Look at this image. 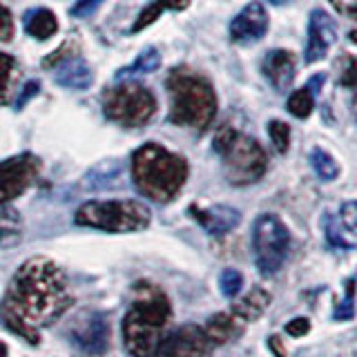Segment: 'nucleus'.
I'll use <instances>...</instances> for the list:
<instances>
[{
    "label": "nucleus",
    "instance_id": "27",
    "mask_svg": "<svg viewBox=\"0 0 357 357\" xmlns=\"http://www.w3.org/2000/svg\"><path fill=\"white\" fill-rule=\"evenodd\" d=\"M268 134H271V141L275 145V150L279 154H286L290 148V128L284 121H271L268 123Z\"/></svg>",
    "mask_w": 357,
    "mask_h": 357
},
{
    "label": "nucleus",
    "instance_id": "30",
    "mask_svg": "<svg viewBox=\"0 0 357 357\" xmlns=\"http://www.w3.org/2000/svg\"><path fill=\"white\" fill-rule=\"evenodd\" d=\"M100 5H103V0H76L70 9V14L74 18H89Z\"/></svg>",
    "mask_w": 357,
    "mask_h": 357
},
{
    "label": "nucleus",
    "instance_id": "33",
    "mask_svg": "<svg viewBox=\"0 0 357 357\" xmlns=\"http://www.w3.org/2000/svg\"><path fill=\"white\" fill-rule=\"evenodd\" d=\"M310 331V319L308 317H295L286 324V333L290 337H304V335Z\"/></svg>",
    "mask_w": 357,
    "mask_h": 357
},
{
    "label": "nucleus",
    "instance_id": "35",
    "mask_svg": "<svg viewBox=\"0 0 357 357\" xmlns=\"http://www.w3.org/2000/svg\"><path fill=\"white\" fill-rule=\"evenodd\" d=\"M340 83L346 87H353L355 85V59H349V65H346V72L340 78Z\"/></svg>",
    "mask_w": 357,
    "mask_h": 357
},
{
    "label": "nucleus",
    "instance_id": "40",
    "mask_svg": "<svg viewBox=\"0 0 357 357\" xmlns=\"http://www.w3.org/2000/svg\"><path fill=\"white\" fill-rule=\"evenodd\" d=\"M273 5H284V3H288V0H271Z\"/></svg>",
    "mask_w": 357,
    "mask_h": 357
},
{
    "label": "nucleus",
    "instance_id": "1",
    "mask_svg": "<svg viewBox=\"0 0 357 357\" xmlns=\"http://www.w3.org/2000/svg\"><path fill=\"white\" fill-rule=\"evenodd\" d=\"M72 304L74 297L61 266L47 257H31L7 286L5 299L0 301V321L36 346L40 331L59 321Z\"/></svg>",
    "mask_w": 357,
    "mask_h": 357
},
{
    "label": "nucleus",
    "instance_id": "9",
    "mask_svg": "<svg viewBox=\"0 0 357 357\" xmlns=\"http://www.w3.org/2000/svg\"><path fill=\"white\" fill-rule=\"evenodd\" d=\"M38 172L40 159L29 152L0 161V206H7L9 201L25 192L36 181Z\"/></svg>",
    "mask_w": 357,
    "mask_h": 357
},
{
    "label": "nucleus",
    "instance_id": "13",
    "mask_svg": "<svg viewBox=\"0 0 357 357\" xmlns=\"http://www.w3.org/2000/svg\"><path fill=\"white\" fill-rule=\"evenodd\" d=\"M230 40L239 45H250L264 38L268 31V14L261 3L245 5L230 22Z\"/></svg>",
    "mask_w": 357,
    "mask_h": 357
},
{
    "label": "nucleus",
    "instance_id": "8",
    "mask_svg": "<svg viewBox=\"0 0 357 357\" xmlns=\"http://www.w3.org/2000/svg\"><path fill=\"white\" fill-rule=\"evenodd\" d=\"M252 248L261 275H275L290 250V232L277 215H259L252 228Z\"/></svg>",
    "mask_w": 357,
    "mask_h": 357
},
{
    "label": "nucleus",
    "instance_id": "37",
    "mask_svg": "<svg viewBox=\"0 0 357 357\" xmlns=\"http://www.w3.org/2000/svg\"><path fill=\"white\" fill-rule=\"evenodd\" d=\"M324 81H326V76H324V74H315V76H312L310 81H308V85H306V87L312 92V96H315V92H319V89H321Z\"/></svg>",
    "mask_w": 357,
    "mask_h": 357
},
{
    "label": "nucleus",
    "instance_id": "6",
    "mask_svg": "<svg viewBox=\"0 0 357 357\" xmlns=\"http://www.w3.org/2000/svg\"><path fill=\"white\" fill-rule=\"evenodd\" d=\"M150 208L137 199L87 201L74 215V221L78 226L105 232H139L150 226Z\"/></svg>",
    "mask_w": 357,
    "mask_h": 357
},
{
    "label": "nucleus",
    "instance_id": "32",
    "mask_svg": "<svg viewBox=\"0 0 357 357\" xmlns=\"http://www.w3.org/2000/svg\"><path fill=\"white\" fill-rule=\"evenodd\" d=\"M337 217L346 223V228L355 232V228H357V206H355V201H346V204L340 208Z\"/></svg>",
    "mask_w": 357,
    "mask_h": 357
},
{
    "label": "nucleus",
    "instance_id": "10",
    "mask_svg": "<svg viewBox=\"0 0 357 357\" xmlns=\"http://www.w3.org/2000/svg\"><path fill=\"white\" fill-rule=\"evenodd\" d=\"M70 337L83 353L103 355L109 344V321L103 312L85 310L72 321Z\"/></svg>",
    "mask_w": 357,
    "mask_h": 357
},
{
    "label": "nucleus",
    "instance_id": "14",
    "mask_svg": "<svg viewBox=\"0 0 357 357\" xmlns=\"http://www.w3.org/2000/svg\"><path fill=\"white\" fill-rule=\"evenodd\" d=\"M190 215L197 219V223L206 228L212 237H223V234L232 232L241 223V212L234 210L232 206H190Z\"/></svg>",
    "mask_w": 357,
    "mask_h": 357
},
{
    "label": "nucleus",
    "instance_id": "29",
    "mask_svg": "<svg viewBox=\"0 0 357 357\" xmlns=\"http://www.w3.org/2000/svg\"><path fill=\"white\" fill-rule=\"evenodd\" d=\"M353 288H355V282L349 279V282H346V299H344V304H340L337 310H335V319L346 321L353 317Z\"/></svg>",
    "mask_w": 357,
    "mask_h": 357
},
{
    "label": "nucleus",
    "instance_id": "20",
    "mask_svg": "<svg viewBox=\"0 0 357 357\" xmlns=\"http://www.w3.org/2000/svg\"><path fill=\"white\" fill-rule=\"evenodd\" d=\"M324 232H326V239L335 248H344V250H353L357 245L355 232L346 228V223L337 215H328L324 217Z\"/></svg>",
    "mask_w": 357,
    "mask_h": 357
},
{
    "label": "nucleus",
    "instance_id": "23",
    "mask_svg": "<svg viewBox=\"0 0 357 357\" xmlns=\"http://www.w3.org/2000/svg\"><path fill=\"white\" fill-rule=\"evenodd\" d=\"M20 241V215L11 206H0V248Z\"/></svg>",
    "mask_w": 357,
    "mask_h": 357
},
{
    "label": "nucleus",
    "instance_id": "28",
    "mask_svg": "<svg viewBox=\"0 0 357 357\" xmlns=\"http://www.w3.org/2000/svg\"><path fill=\"white\" fill-rule=\"evenodd\" d=\"M219 286H221V293L226 297H237L243 288V277L239 271H234V268H226V271L221 273L219 277Z\"/></svg>",
    "mask_w": 357,
    "mask_h": 357
},
{
    "label": "nucleus",
    "instance_id": "18",
    "mask_svg": "<svg viewBox=\"0 0 357 357\" xmlns=\"http://www.w3.org/2000/svg\"><path fill=\"white\" fill-rule=\"evenodd\" d=\"M271 301H273V297H271L268 290H264L261 286H255L248 295H243L239 301H234L230 312L243 324L245 321H255V319H259L264 315L266 308L271 306Z\"/></svg>",
    "mask_w": 357,
    "mask_h": 357
},
{
    "label": "nucleus",
    "instance_id": "19",
    "mask_svg": "<svg viewBox=\"0 0 357 357\" xmlns=\"http://www.w3.org/2000/svg\"><path fill=\"white\" fill-rule=\"evenodd\" d=\"M22 22H25V31L29 33V36L38 38V40H47L54 36L56 31H59V20H56L54 11L45 9V7L27 11Z\"/></svg>",
    "mask_w": 357,
    "mask_h": 357
},
{
    "label": "nucleus",
    "instance_id": "31",
    "mask_svg": "<svg viewBox=\"0 0 357 357\" xmlns=\"http://www.w3.org/2000/svg\"><path fill=\"white\" fill-rule=\"evenodd\" d=\"M14 36V18L7 7H0V40L7 43Z\"/></svg>",
    "mask_w": 357,
    "mask_h": 357
},
{
    "label": "nucleus",
    "instance_id": "36",
    "mask_svg": "<svg viewBox=\"0 0 357 357\" xmlns=\"http://www.w3.org/2000/svg\"><path fill=\"white\" fill-rule=\"evenodd\" d=\"M268 346H271V351H273L277 357H286V349L282 346V337H279V335H273V337L268 340Z\"/></svg>",
    "mask_w": 357,
    "mask_h": 357
},
{
    "label": "nucleus",
    "instance_id": "38",
    "mask_svg": "<svg viewBox=\"0 0 357 357\" xmlns=\"http://www.w3.org/2000/svg\"><path fill=\"white\" fill-rule=\"evenodd\" d=\"M328 3H331L335 9H337V11H342V9H344V0H328Z\"/></svg>",
    "mask_w": 357,
    "mask_h": 357
},
{
    "label": "nucleus",
    "instance_id": "25",
    "mask_svg": "<svg viewBox=\"0 0 357 357\" xmlns=\"http://www.w3.org/2000/svg\"><path fill=\"white\" fill-rule=\"evenodd\" d=\"M310 165L321 181H333V178H337V174H340V165L335 163L333 156L321 148H315L310 152Z\"/></svg>",
    "mask_w": 357,
    "mask_h": 357
},
{
    "label": "nucleus",
    "instance_id": "21",
    "mask_svg": "<svg viewBox=\"0 0 357 357\" xmlns=\"http://www.w3.org/2000/svg\"><path fill=\"white\" fill-rule=\"evenodd\" d=\"M188 7H190V0H154V3L145 7L139 14V18L134 20L132 33H137V31H141L145 27H150L152 22L156 18H161V14H163V11H167V9H170V11H183Z\"/></svg>",
    "mask_w": 357,
    "mask_h": 357
},
{
    "label": "nucleus",
    "instance_id": "12",
    "mask_svg": "<svg viewBox=\"0 0 357 357\" xmlns=\"http://www.w3.org/2000/svg\"><path fill=\"white\" fill-rule=\"evenodd\" d=\"M335 22L333 18L321 9H312L308 18V40L304 52V63L312 65L321 59H326L331 45L335 43Z\"/></svg>",
    "mask_w": 357,
    "mask_h": 357
},
{
    "label": "nucleus",
    "instance_id": "11",
    "mask_svg": "<svg viewBox=\"0 0 357 357\" xmlns=\"http://www.w3.org/2000/svg\"><path fill=\"white\" fill-rule=\"evenodd\" d=\"M210 353L212 344L204 335V328L195 324H185L172 331L156 349V357H210Z\"/></svg>",
    "mask_w": 357,
    "mask_h": 357
},
{
    "label": "nucleus",
    "instance_id": "5",
    "mask_svg": "<svg viewBox=\"0 0 357 357\" xmlns=\"http://www.w3.org/2000/svg\"><path fill=\"white\" fill-rule=\"evenodd\" d=\"M215 152L223 159V172L232 185H250L266 174L268 156L259 141L230 126H221L215 134Z\"/></svg>",
    "mask_w": 357,
    "mask_h": 357
},
{
    "label": "nucleus",
    "instance_id": "24",
    "mask_svg": "<svg viewBox=\"0 0 357 357\" xmlns=\"http://www.w3.org/2000/svg\"><path fill=\"white\" fill-rule=\"evenodd\" d=\"M14 78H16V59L11 54L0 52V105L9 103Z\"/></svg>",
    "mask_w": 357,
    "mask_h": 357
},
{
    "label": "nucleus",
    "instance_id": "3",
    "mask_svg": "<svg viewBox=\"0 0 357 357\" xmlns=\"http://www.w3.org/2000/svg\"><path fill=\"white\" fill-rule=\"evenodd\" d=\"M132 178L143 197L167 204L181 192L188 178V161L159 143H145L132 154Z\"/></svg>",
    "mask_w": 357,
    "mask_h": 357
},
{
    "label": "nucleus",
    "instance_id": "16",
    "mask_svg": "<svg viewBox=\"0 0 357 357\" xmlns=\"http://www.w3.org/2000/svg\"><path fill=\"white\" fill-rule=\"evenodd\" d=\"M94 81V74L81 56H67L56 65V83L67 89H87Z\"/></svg>",
    "mask_w": 357,
    "mask_h": 357
},
{
    "label": "nucleus",
    "instance_id": "15",
    "mask_svg": "<svg viewBox=\"0 0 357 357\" xmlns=\"http://www.w3.org/2000/svg\"><path fill=\"white\" fill-rule=\"evenodd\" d=\"M261 70L277 92H286L295 81V56L288 50H271L264 56Z\"/></svg>",
    "mask_w": 357,
    "mask_h": 357
},
{
    "label": "nucleus",
    "instance_id": "7",
    "mask_svg": "<svg viewBox=\"0 0 357 357\" xmlns=\"http://www.w3.org/2000/svg\"><path fill=\"white\" fill-rule=\"evenodd\" d=\"M103 112L109 121L126 128L145 126L156 112V98L148 87L141 83H121L109 87L103 96Z\"/></svg>",
    "mask_w": 357,
    "mask_h": 357
},
{
    "label": "nucleus",
    "instance_id": "2",
    "mask_svg": "<svg viewBox=\"0 0 357 357\" xmlns=\"http://www.w3.org/2000/svg\"><path fill=\"white\" fill-rule=\"evenodd\" d=\"M170 321V301L148 282L134 288V301L123 317V344L132 357H154Z\"/></svg>",
    "mask_w": 357,
    "mask_h": 357
},
{
    "label": "nucleus",
    "instance_id": "17",
    "mask_svg": "<svg viewBox=\"0 0 357 357\" xmlns=\"http://www.w3.org/2000/svg\"><path fill=\"white\" fill-rule=\"evenodd\" d=\"M241 331H243V321H239L232 312H217V315H212L204 326V335L212 346H223L232 340H237Z\"/></svg>",
    "mask_w": 357,
    "mask_h": 357
},
{
    "label": "nucleus",
    "instance_id": "22",
    "mask_svg": "<svg viewBox=\"0 0 357 357\" xmlns=\"http://www.w3.org/2000/svg\"><path fill=\"white\" fill-rule=\"evenodd\" d=\"M161 67V54L156 47H148L143 50L137 59H134V63H130L128 67H123V70L116 72V78L119 81H123L126 76H134V74H152Z\"/></svg>",
    "mask_w": 357,
    "mask_h": 357
},
{
    "label": "nucleus",
    "instance_id": "34",
    "mask_svg": "<svg viewBox=\"0 0 357 357\" xmlns=\"http://www.w3.org/2000/svg\"><path fill=\"white\" fill-rule=\"evenodd\" d=\"M38 92H40V83H38V81H29V83H25V87L20 89V94H18V98H16V109H22V107H25Z\"/></svg>",
    "mask_w": 357,
    "mask_h": 357
},
{
    "label": "nucleus",
    "instance_id": "39",
    "mask_svg": "<svg viewBox=\"0 0 357 357\" xmlns=\"http://www.w3.org/2000/svg\"><path fill=\"white\" fill-rule=\"evenodd\" d=\"M9 355V349H7V344L0 342V357H7Z\"/></svg>",
    "mask_w": 357,
    "mask_h": 357
},
{
    "label": "nucleus",
    "instance_id": "4",
    "mask_svg": "<svg viewBox=\"0 0 357 357\" xmlns=\"http://www.w3.org/2000/svg\"><path fill=\"white\" fill-rule=\"evenodd\" d=\"M165 87L170 94V121L174 126L197 132L210 128L217 114V94L204 76L188 67H174Z\"/></svg>",
    "mask_w": 357,
    "mask_h": 357
},
{
    "label": "nucleus",
    "instance_id": "26",
    "mask_svg": "<svg viewBox=\"0 0 357 357\" xmlns=\"http://www.w3.org/2000/svg\"><path fill=\"white\" fill-rule=\"evenodd\" d=\"M312 107H315V96H312V92L308 87L295 89L288 98V112L295 119H308Z\"/></svg>",
    "mask_w": 357,
    "mask_h": 357
}]
</instances>
